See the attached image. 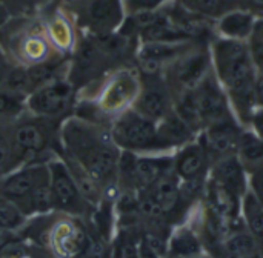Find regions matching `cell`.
Here are the masks:
<instances>
[{"label": "cell", "instance_id": "f1b7e54d", "mask_svg": "<svg viewBox=\"0 0 263 258\" xmlns=\"http://www.w3.org/2000/svg\"><path fill=\"white\" fill-rule=\"evenodd\" d=\"M111 257V251H109V246L108 243L99 237V239H94V237H89V242L88 245L85 246V249L77 255L76 258H109Z\"/></svg>", "mask_w": 263, "mask_h": 258}, {"label": "cell", "instance_id": "484cf974", "mask_svg": "<svg viewBox=\"0 0 263 258\" xmlns=\"http://www.w3.org/2000/svg\"><path fill=\"white\" fill-rule=\"evenodd\" d=\"M5 123H0V177L8 175L20 165V160L17 158L5 131Z\"/></svg>", "mask_w": 263, "mask_h": 258}, {"label": "cell", "instance_id": "3957f363", "mask_svg": "<svg viewBox=\"0 0 263 258\" xmlns=\"http://www.w3.org/2000/svg\"><path fill=\"white\" fill-rule=\"evenodd\" d=\"M0 48L5 58L15 66H32L63 57L52 48L37 12L11 15L0 26Z\"/></svg>", "mask_w": 263, "mask_h": 258}, {"label": "cell", "instance_id": "30bf717a", "mask_svg": "<svg viewBox=\"0 0 263 258\" xmlns=\"http://www.w3.org/2000/svg\"><path fill=\"white\" fill-rule=\"evenodd\" d=\"M48 169L54 211H60L71 215L85 214L89 203L82 195L66 163L62 160H51L48 163Z\"/></svg>", "mask_w": 263, "mask_h": 258}, {"label": "cell", "instance_id": "603a6c76", "mask_svg": "<svg viewBox=\"0 0 263 258\" xmlns=\"http://www.w3.org/2000/svg\"><path fill=\"white\" fill-rule=\"evenodd\" d=\"M239 160L243 166L248 168H259L263 165V140L254 132L245 131L240 132L237 154Z\"/></svg>", "mask_w": 263, "mask_h": 258}, {"label": "cell", "instance_id": "9c48e42d", "mask_svg": "<svg viewBox=\"0 0 263 258\" xmlns=\"http://www.w3.org/2000/svg\"><path fill=\"white\" fill-rule=\"evenodd\" d=\"M74 100V85L68 78H57L35 89L26 98L25 105L34 115L62 120V117L72 108Z\"/></svg>", "mask_w": 263, "mask_h": 258}, {"label": "cell", "instance_id": "7402d4cb", "mask_svg": "<svg viewBox=\"0 0 263 258\" xmlns=\"http://www.w3.org/2000/svg\"><path fill=\"white\" fill-rule=\"evenodd\" d=\"M202 254V243L190 228H179L166 245V255L170 258H196Z\"/></svg>", "mask_w": 263, "mask_h": 258}, {"label": "cell", "instance_id": "f35d334b", "mask_svg": "<svg viewBox=\"0 0 263 258\" xmlns=\"http://www.w3.org/2000/svg\"><path fill=\"white\" fill-rule=\"evenodd\" d=\"M9 17H11L9 11H8V9L5 8V5L0 2V26H2V25H3V23H5V22L9 18Z\"/></svg>", "mask_w": 263, "mask_h": 258}, {"label": "cell", "instance_id": "d4e9b609", "mask_svg": "<svg viewBox=\"0 0 263 258\" xmlns=\"http://www.w3.org/2000/svg\"><path fill=\"white\" fill-rule=\"evenodd\" d=\"M223 251L237 258H254L257 255H262L254 239L251 237V234L248 231L233 234L227 240Z\"/></svg>", "mask_w": 263, "mask_h": 258}, {"label": "cell", "instance_id": "ba28073f", "mask_svg": "<svg viewBox=\"0 0 263 258\" xmlns=\"http://www.w3.org/2000/svg\"><path fill=\"white\" fill-rule=\"evenodd\" d=\"M45 32L52 45V48L63 57H71L79 37L80 29L77 26L74 14L65 8L59 0H48L37 11Z\"/></svg>", "mask_w": 263, "mask_h": 258}, {"label": "cell", "instance_id": "cb8c5ba5", "mask_svg": "<svg viewBox=\"0 0 263 258\" xmlns=\"http://www.w3.org/2000/svg\"><path fill=\"white\" fill-rule=\"evenodd\" d=\"M15 206L25 214V217L29 214H46V212L54 211V202L51 195L49 182L40 185L25 200H22Z\"/></svg>", "mask_w": 263, "mask_h": 258}, {"label": "cell", "instance_id": "d590c367", "mask_svg": "<svg viewBox=\"0 0 263 258\" xmlns=\"http://www.w3.org/2000/svg\"><path fill=\"white\" fill-rule=\"evenodd\" d=\"M254 97L256 105H260L263 108V74H259L254 82Z\"/></svg>", "mask_w": 263, "mask_h": 258}, {"label": "cell", "instance_id": "4fadbf2b", "mask_svg": "<svg viewBox=\"0 0 263 258\" xmlns=\"http://www.w3.org/2000/svg\"><path fill=\"white\" fill-rule=\"evenodd\" d=\"M49 182L48 163H31L22 169H14L0 180V199L14 205L25 200L40 185Z\"/></svg>", "mask_w": 263, "mask_h": 258}, {"label": "cell", "instance_id": "d6986e66", "mask_svg": "<svg viewBox=\"0 0 263 258\" xmlns=\"http://www.w3.org/2000/svg\"><path fill=\"white\" fill-rule=\"evenodd\" d=\"M193 129L174 112H168L157 125V135L163 149L185 146L193 137Z\"/></svg>", "mask_w": 263, "mask_h": 258}, {"label": "cell", "instance_id": "e575fe53", "mask_svg": "<svg viewBox=\"0 0 263 258\" xmlns=\"http://www.w3.org/2000/svg\"><path fill=\"white\" fill-rule=\"evenodd\" d=\"M251 123H253V128L256 131V134L263 140V109L260 111H256L251 117Z\"/></svg>", "mask_w": 263, "mask_h": 258}, {"label": "cell", "instance_id": "ac0fdd59", "mask_svg": "<svg viewBox=\"0 0 263 258\" xmlns=\"http://www.w3.org/2000/svg\"><path fill=\"white\" fill-rule=\"evenodd\" d=\"M213 182L242 200L243 194L247 192V177L245 166L239 157L230 155L217 160L213 168Z\"/></svg>", "mask_w": 263, "mask_h": 258}, {"label": "cell", "instance_id": "4316f807", "mask_svg": "<svg viewBox=\"0 0 263 258\" xmlns=\"http://www.w3.org/2000/svg\"><path fill=\"white\" fill-rule=\"evenodd\" d=\"M25 223V214L9 200L0 199V229L15 231Z\"/></svg>", "mask_w": 263, "mask_h": 258}, {"label": "cell", "instance_id": "7c38bea8", "mask_svg": "<svg viewBox=\"0 0 263 258\" xmlns=\"http://www.w3.org/2000/svg\"><path fill=\"white\" fill-rule=\"evenodd\" d=\"M140 91L133 105V109L140 115L160 122L168 112H171L173 95L171 91L159 74H142L140 75Z\"/></svg>", "mask_w": 263, "mask_h": 258}, {"label": "cell", "instance_id": "8992f818", "mask_svg": "<svg viewBox=\"0 0 263 258\" xmlns=\"http://www.w3.org/2000/svg\"><path fill=\"white\" fill-rule=\"evenodd\" d=\"M109 131L112 142L123 151H165L157 135V123L140 115L134 109H126L119 117H116Z\"/></svg>", "mask_w": 263, "mask_h": 258}, {"label": "cell", "instance_id": "d6a6232c", "mask_svg": "<svg viewBox=\"0 0 263 258\" xmlns=\"http://www.w3.org/2000/svg\"><path fill=\"white\" fill-rule=\"evenodd\" d=\"M248 45H250V51H251L256 69H259L260 74H263V43L257 42L256 38L250 37V43Z\"/></svg>", "mask_w": 263, "mask_h": 258}, {"label": "cell", "instance_id": "5bb4252c", "mask_svg": "<svg viewBox=\"0 0 263 258\" xmlns=\"http://www.w3.org/2000/svg\"><path fill=\"white\" fill-rule=\"evenodd\" d=\"M194 94L203 128L231 118L228 97L211 72H208L194 88Z\"/></svg>", "mask_w": 263, "mask_h": 258}, {"label": "cell", "instance_id": "8fae6325", "mask_svg": "<svg viewBox=\"0 0 263 258\" xmlns=\"http://www.w3.org/2000/svg\"><path fill=\"white\" fill-rule=\"evenodd\" d=\"M165 71V82L173 94L196 88L202 78L210 72V57L205 51H193L168 63Z\"/></svg>", "mask_w": 263, "mask_h": 258}, {"label": "cell", "instance_id": "836d02e7", "mask_svg": "<svg viewBox=\"0 0 263 258\" xmlns=\"http://www.w3.org/2000/svg\"><path fill=\"white\" fill-rule=\"evenodd\" d=\"M251 191L257 195V199L260 200L263 205V165L253 169V177H251Z\"/></svg>", "mask_w": 263, "mask_h": 258}, {"label": "cell", "instance_id": "ffe728a7", "mask_svg": "<svg viewBox=\"0 0 263 258\" xmlns=\"http://www.w3.org/2000/svg\"><path fill=\"white\" fill-rule=\"evenodd\" d=\"M240 212L247 231L254 239L263 255V205L253 191H247L240 200Z\"/></svg>", "mask_w": 263, "mask_h": 258}, {"label": "cell", "instance_id": "74e56055", "mask_svg": "<svg viewBox=\"0 0 263 258\" xmlns=\"http://www.w3.org/2000/svg\"><path fill=\"white\" fill-rule=\"evenodd\" d=\"M243 2V6L250 11H262L263 12V0H240Z\"/></svg>", "mask_w": 263, "mask_h": 258}, {"label": "cell", "instance_id": "60d3db41", "mask_svg": "<svg viewBox=\"0 0 263 258\" xmlns=\"http://www.w3.org/2000/svg\"><path fill=\"white\" fill-rule=\"evenodd\" d=\"M196 258H213V257H210V255H205V254H202V255H199V257H196Z\"/></svg>", "mask_w": 263, "mask_h": 258}, {"label": "cell", "instance_id": "f546056e", "mask_svg": "<svg viewBox=\"0 0 263 258\" xmlns=\"http://www.w3.org/2000/svg\"><path fill=\"white\" fill-rule=\"evenodd\" d=\"M168 0H125L126 14L137 12V11H154L159 9Z\"/></svg>", "mask_w": 263, "mask_h": 258}, {"label": "cell", "instance_id": "e0dca14e", "mask_svg": "<svg viewBox=\"0 0 263 258\" xmlns=\"http://www.w3.org/2000/svg\"><path fill=\"white\" fill-rule=\"evenodd\" d=\"M89 237L76 222H60L51 234V243L60 258H76L88 245Z\"/></svg>", "mask_w": 263, "mask_h": 258}, {"label": "cell", "instance_id": "5b68a950", "mask_svg": "<svg viewBox=\"0 0 263 258\" xmlns=\"http://www.w3.org/2000/svg\"><path fill=\"white\" fill-rule=\"evenodd\" d=\"M62 120L45 118L29 112L20 114L11 122L5 123V131L11 146L20 163L35 158L45 151L52 149L55 137H59Z\"/></svg>", "mask_w": 263, "mask_h": 258}, {"label": "cell", "instance_id": "52a82bcc", "mask_svg": "<svg viewBox=\"0 0 263 258\" xmlns=\"http://www.w3.org/2000/svg\"><path fill=\"white\" fill-rule=\"evenodd\" d=\"M71 12L80 32L89 35L117 31L126 17L125 0H83Z\"/></svg>", "mask_w": 263, "mask_h": 258}, {"label": "cell", "instance_id": "7a4b0ae2", "mask_svg": "<svg viewBox=\"0 0 263 258\" xmlns=\"http://www.w3.org/2000/svg\"><path fill=\"white\" fill-rule=\"evenodd\" d=\"M213 60L216 74L227 86L239 117L250 122L256 106L254 82L257 77L250 45L243 40L219 38L213 45Z\"/></svg>", "mask_w": 263, "mask_h": 258}, {"label": "cell", "instance_id": "4dcf8cb0", "mask_svg": "<svg viewBox=\"0 0 263 258\" xmlns=\"http://www.w3.org/2000/svg\"><path fill=\"white\" fill-rule=\"evenodd\" d=\"M28 257V248L18 240L9 242L6 246L0 249V258H26Z\"/></svg>", "mask_w": 263, "mask_h": 258}, {"label": "cell", "instance_id": "8d00e7d4", "mask_svg": "<svg viewBox=\"0 0 263 258\" xmlns=\"http://www.w3.org/2000/svg\"><path fill=\"white\" fill-rule=\"evenodd\" d=\"M251 38H256L257 42L263 43V18H257V20H254V26H253Z\"/></svg>", "mask_w": 263, "mask_h": 258}, {"label": "cell", "instance_id": "9a60e30c", "mask_svg": "<svg viewBox=\"0 0 263 258\" xmlns=\"http://www.w3.org/2000/svg\"><path fill=\"white\" fill-rule=\"evenodd\" d=\"M239 137H240V129L233 122V118H230L206 126L200 145L208 152L210 158H216L217 162L220 158L237 154Z\"/></svg>", "mask_w": 263, "mask_h": 258}, {"label": "cell", "instance_id": "ab89813d", "mask_svg": "<svg viewBox=\"0 0 263 258\" xmlns=\"http://www.w3.org/2000/svg\"><path fill=\"white\" fill-rule=\"evenodd\" d=\"M3 60H6V58H5V55H3V52H2V48H0V62H3Z\"/></svg>", "mask_w": 263, "mask_h": 258}, {"label": "cell", "instance_id": "83f0119b", "mask_svg": "<svg viewBox=\"0 0 263 258\" xmlns=\"http://www.w3.org/2000/svg\"><path fill=\"white\" fill-rule=\"evenodd\" d=\"M25 109H26L25 102H22V100L12 97L11 94L5 92L3 89H0V123L14 120L15 117L23 114Z\"/></svg>", "mask_w": 263, "mask_h": 258}, {"label": "cell", "instance_id": "44dd1931", "mask_svg": "<svg viewBox=\"0 0 263 258\" xmlns=\"http://www.w3.org/2000/svg\"><path fill=\"white\" fill-rule=\"evenodd\" d=\"M254 17L250 11H228L219 20V31L227 38L245 40L251 37Z\"/></svg>", "mask_w": 263, "mask_h": 258}, {"label": "cell", "instance_id": "277c9868", "mask_svg": "<svg viewBox=\"0 0 263 258\" xmlns=\"http://www.w3.org/2000/svg\"><path fill=\"white\" fill-rule=\"evenodd\" d=\"M140 77L137 71L126 66L112 69L99 80V95L96 100H88L94 109L89 122L100 123L105 118H116L134 105L140 91Z\"/></svg>", "mask_w": 263, "mask_h": 258}, {"label": "cell", "instance_id": "6da1fadb", "mask_svg": "<svg viewBox=\"0 0 263 258\" xmlns=\"http://www.w3.org/2000/svg\"><path fill=\"white\" fill-rule=\"evenodd\" d=\"M59 137L66 157L83 168L100 189L114 180L120 148L112 142L109 129L100 123L72 117L60 125Z\"/></svg>", "mask_w": 263, "mask_h": 258}, {"label": "cell", "instance_id": "1f68e13d", "mask_svg": "<svg viewBox=\"0 0 263 258\" xmlns=\"http://www.w3.org/2000/svg\"><path fill=\"white\" fill-rule=\"evenodd\" d=\"M5 8L9 11L11 15H23V14H34L28 0H0Z\"/></svg>", "mask_w": 263, "mask_h": 258}, {"label": "cell", "instance_id": "2e32d148", "mask_svg": "<svg viewBox=\"0 0 263 258\" xmlns=\"http://www.w3.org/2000/svg\"><path fill=\"white\" fill-rule=\"evenodd\" d=\"M210 155L200 143L185 145L173 162V171L183 183H202L210 165Z\"/></svg>", "mask_w": 263, "mask_h": 258}]
</instances>
